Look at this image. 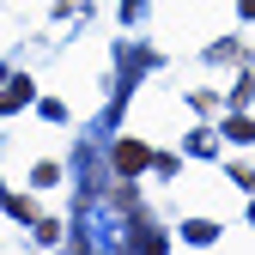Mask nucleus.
<instances>
[{
	"label": "nucleus",
	"instance_id": "f257e3e1",
	"mask_svg": "<svg viewBox=\"0 0 255 255\" xmlns=\"http://www.w3.org/2000/svg\"><path fill=\"white\" fill-rule=\"evenodd\" d=\"M146 158H152V152H146L140 140H122V146H116V170L134 176V170H146Z\"/></svg>",
	"mask_w": 255,
	"mask_h": 255
}]
</instances>
